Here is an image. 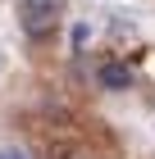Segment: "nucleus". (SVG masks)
Here are the masks:
<instances>
[{
	"label": "nucleus",
	"instance_id": "f257e3e1",
	"mask_svg": "<svg viewBox=\"0 0 155 159\" xmlns=\"http://www.w3.org/2000/svg\"><path fill=\"white\" fill-rule=\"evenodd\" d=\"M60 14H64V0H18V18H23V27L32 37L50 32Z\"/></svg>",
	"mask_w": 155,
	"mask_h": 159
},
{
	"label": "nucleus",
	"instance_id": "f03ea898",
	"mask_svg": "<svg viewBox=\"0 0 155 159\" xmlns=\"http://www.w3.org/2000/svg\"><path fill=\"white\" fill-rule=\"evenodd\" d=\"M96 77H100L105 91H128V86H132V73L123 68V64H100V73H96Z\"/></svg>",
	"mask_w": 155,
	"mask_h": 159
},
{
	"label": "nucleus",
	"instance_id": "7ed1b4c3",
	"mask_svg": "<svg viewBox=\"0 0 155 159\" xmlns=\"http://www.w3.org/2000/svg\"><path fill=\"white\" fill-rule=\"evenodd\" d=\"M0 159H27L23 150H0Z\"/></svg>",
	"mask_w": 155,
	"mask_h": 159
}]
</instances>
